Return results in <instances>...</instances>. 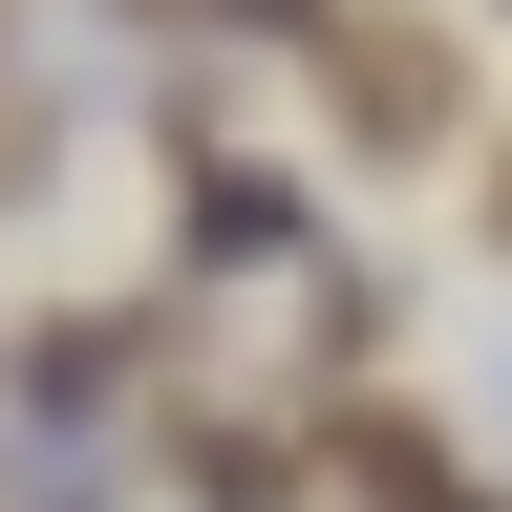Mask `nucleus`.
Here are the masks:
<instances>
[{"label": "nucleus", "instance_id": "f257e3e1", "mask_svg": "<svg viewBox=\"0 0 512 512\" xmlns=\"http://www.w3.org/2000/svg\"><path fill=\"white\" fill-rule=\"evenodd\" d=\"M320 128H363V171H427L470 150V22H427V0H320Z\"/></svg>", "mask_w": 512, "mask_h": 512}, {"label": "nucleus", "instance_id": "f03ea898", "mask_svg": "<svg viewBox=\"0 0 512 512\" xmlns=\"http://www.w3.org/2000/svg\"><path fill=\"white\" fill-rule=\"evenodd\" d=\"M171 256H192V278H256V256H299V171L192 150V128H171Z\"/></svg>", "mask_w": 512, "mask_h": 512}, {"label": "nucleus", "instance_id": "7ed1b4c3", "mask_svg": "<svg viewBox=\"0 0 512 512\" xmlns=\"http://www.w3.org/2000/svg\"><path fill=\"white\" fill-rule=\"evenodd\" d=\"M470 235H491V256H512V150H491V171H470Z\"/></svg>", "mask_w": 512, "mask_h": 512}]
</instances>
